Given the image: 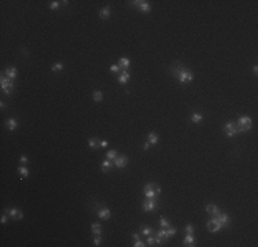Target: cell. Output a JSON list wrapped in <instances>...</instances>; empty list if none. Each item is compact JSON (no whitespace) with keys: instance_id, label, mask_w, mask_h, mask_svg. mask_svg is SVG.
Here are the masks:
<instances>
[{"instance_id":"6da1fadb","label":"cell","mask_w":258,"mask_h":247,"mask_svg":"<svg viewBox=\"0 0 258 247\" xmlns=\"http://www.w3.org/2000/svg\"><path fill=\"white\" fill-rule=\"evenodd\" d=\"M177 66H179V69H173V74H176L177 76V78H179V81L181 84H188L192 81V78H194V74L191 72H188L185 67H183L181 65L177 63Z\"/></svg>"},{"instance_id":"7a4b0ae2","label":"cell","mask_w":258,"mask_h":247,"mask_svg":"<svg viewBox=\"0 0 258 247\" xmlns=\"http://www.w3.org/2000/svg\"><path fill=\"white\" fill-rule=\"evenodd\" d=\"M161 192H162V190H161V187H159L158 184L147 183L144 185V195H146V198H148V199H158V196L161 195Z\"/></svg>"},{"instance_id":"3957f363","label":"cell","mask_w":258,"mask_h":247,"mask_svg":"<svg viewBox=\"0 0 258 247\" xmlns=\"http://www.w3.org/2000/svg\"><path fill=\"white\" fill-rule=\"evenodd\" d=\"M236 128L238 132H247L253 128V120L250 117H240L236 122Z\"/></svg>"},{"instance_id":"277c9868","label":"cell","mask_w":258,"mask_h":247,"mask_svg":"<svg viewBox=\"0 0 258 247\" xmlns=\"http://www.w3.org/2000/svg\"><path fill=\"white\" fill-rule=\"evenodd\" d=\"M0 84H1V89L4 91V93H6V95H11L12 89H14V83H12L11 78H8V77H6L4 74H1V81H0Z\"/></svg>"},{"instance_id":"5b68a950","label":"cell","mask_w":258,"mask_h":247,"mask_svg":"<svg viewBox=\"0 0 258 247\" xmlns=\"http://www.w3.org/2000/svg\"><path fill=\"white\" fill-rule=\"evenodd\" d=\"M4 211H6V214H8L11 217L12 221H19V220L24 218V213L19 209H17V207H10V209H6Z\"/></svg>"},{"instance_id":"8992f818","label":"cell","mask_w":258,"mask_h":247,"mask_svg":"<svg viewBox=\"0 0 258 247\" xmlns=\"http://www.w3.org/2000/svg\"><path fill=\"white\" fill-rule=\"evenodd\" d=\"M224 132H225L226 137H234L235 135H238V128H236V124L232 122V121H228V122L224 125Z\"/></svg>"},{"instance_id":"52a82bcc","label":"cell","mask_w":258,"mask_h":247,"mask_svg":"<svg viewBox=\"0 0 258 247\" xmlns=\"http://www.w3.org/2000/svg\"><path fill=\"white\" fill-rule=\"evenodd\" d=\"M221 224H220V221L217 220V217H211L209 221H207V229L210 232H218L220 229H221Z\"/></svg>"},{"instance_id":"ba28073f","label":"cell","mask_w":258,"mask_h":247,"mask_svg":"<svg viewBox=\"0 0 258 247\" xmlns=\"http://www.w3.org/2000/svg\"><path fill=\"white\" fill-rule=\"evenodd\" d=\"M158 207V202L157 199H146L143 202V210L144 211H154L155 209Z\"/></svg>"},{"instance_id":"9c48e42d","label":"cell","mask_w":258,"mask_h":247,"mask_svg":"<svg viewBox=\"0 0 258 247\" xmlns=\"http://www.w3.org/2000/svg\"><path fill=\"white\" fill-rule=\"evenodd\" d=\"M128 162H129V158H128L126 155H119V157H117V158L114 159V165L118 167V169H122V167H125Z\"/></svg>"},{"instance_id":"30bf717a","label":"cell","mask_w":258,"mask_h":247,"mask_svg":"<svg viewBox=\"0 0 258 247\" xmlns=\"http://www.w3.org/2000/svg\"><path fill=\"white\" fill-rule=\"evenodd\" d=\"M217 220L220 221V224H221L222 228H226L228 225H229V223H231L229 215H228V214H224V213H220V214L217 215Z\"/></svg>"},{"instance_id":"8fae6325","label":"cell","mask_w":258,"mask_h":247,"mask_svg":"<svg viewBox=\"0 0 258 247\" xmlns=\"http://www.w3.org/2000/svg\"><path fill=\"white\" fill-rule=\"evenodd\" d=\"M206 211H207V214L211 215V217H217V215L221 213L218 207L216 206V205H213V203L207 205V206H206Z\"/></svg>"},{"instance_id":"7c38bea8","label":"cell","mask_w":258,"mask_h":247,"mask_svg":"<svg viewBox=\"0 0 258 247\" xmlns=\"http://www.w3.org/2000/svg\"><path fill=\"white\" fill-rule=\"evenodd\" d=\"M167 236H166V231L165 229H161V231L157 232V238H155V244H161L162 242H166Z\"/></svg>"},{"instance_id":"4fadbf2b","label":"cell","mask_w":258,"mask_h":247,"mask_svg":"<svg viewBox=\"0 0 258 247\" xmlns=\"http://www.w3.org/2000/svg\"><path fill=\"white\" fill-rule=\"evenodd\" d=\"M129 78H131V74H129V72H126V70H124V72L121 73V76L118 77V84H121V85H124V84H126L128 81H129Z\"/></svg>"},{"instance_id":"5bb4252c","label":"cell","mask_w":258,"mask_h":247,"mask_svg":"<svg viewBox=\"0 0 258 247\" xmlns=\"http://www.w3.org/2000/svg\"><path fill=\"white\" fill-rule=\"evenodd\" d=\"M98 215H99V218H102V220H109L111 217V211L109 210V209H106V207H103V209H100V210L98 211Z\"/></svg>"},{"instance_id":"9a60e30c","label":"cell","mask_w":258,"mask_h":247,"mask_svg":"<svg viewBox=\"0 0 258 247\" xmlns=\"http://www.w3.org/2000/svg\"><path fill=\"white\" fill-rule=\"evenodd\" d=\"M183 243H184V246H188V247L195 246V238L192 236V233H187L183 240Z\"/></svg>"},{"instance_id":"2e32d148","label":"cell","mask_w":258,"mask_h":247,"mask_svg":"<svg viewBox=\"0 0 258 247\" xmlns=\"http://www.w3.org/2000/svg\"><path fill=\"white\" fill-rule=\"evenodd\" d=\"M6 126H7L8 131H15L17 126H18V121H17L15 118H8V120L6 121Z\"/></svg>"},{"instance_id":"e0dca14e","label":"cell","mask_w":258,"mask_h":247,"mask_svg":"<svg viewBox=\"0 0 258 247\" xmlns=\"http://www.w3.org/2000/svg\"><path fill=\"white\" fill-rule=\"evenodd\" d=\"M6 76L8 77V78H11V80H14L17 77V69L14 67V66H10V67L6 69Z\"/></svg>"},{"instance_id":"ac0fdd59","label":"cell","mask_w":258,"mask_h":247,"mask_svg":"<svg viewBox=\"0 0 258 247\" xmlns=\"http://www.w3.org/2000/svg\"><path fill=\"white\" fill-rule=\"evenodd\" d=\"M118 66L121 69H124V70H126V69H129V66H131V60L128 59V58H121L118 62Z\"/></svg>"},{"instance_id":"d6986e66","label":"cell","mask_w":258,"mask_h":247,"mask_svg":"<svg viewBox=\"0 0 258 247\" xmlns=\"http://www.w3.org/2000/svg\"><path fill=\"white\" fill-rule=\"evenodd\" d=\"M88 146H89L91 150H98L99 148V140L95 139V137H91V139L88 140Z\"/></svg>"},{"instance_id":"ffe728a7","label":"cell","mask_w":258,"mask_h":247,"mask_svg":"<svg viewBox=\"0 0 258 247\" xmlns=\"http://www.w3.org/2000/svg\"><path fill=\"white\" fill-rule=\"evenodd\" d=\"M99 15H100V18H102V19H107L109 17H110V7H109V6H106L104 8H102V10H100V12H99Z\"/></svg>"},{"instance_id":"44dd1931","label":"cell","mask_w":258,"mask_h":247,"mask_svg":"<svg viewBox=\"0 0 258 247\" xmlns=\"http://www.w3.org/2000/svg\"><path fill=\"white\" fill-rule=\"evenodd\" d=\"M18 174H19L22 179H26L29 176V169L26 166H19L18 167Z\"/></svg>"},{"instance_id":"7402d4cb","label":"cell","mask_w":258,"mask_h":247,"mask_svg":"<svg viewBox=\"0 0 258 247\" xmlns=\"http://www.w3.org/2000/svg\"><path fill=\"white\" fill-rule=\"evenodd\" d=\"M147 141H150L151 146H154V144L158 143V136H157L155 132H150V133H148V140Z\"/></svg>"},{"instance_id":"603a6c76","label":"cell","mask_w":258,"mask_h":247,"mask_svg":"<svg viewBox=\"0 0 258 247\" xmlns=\"http://www.w3.org/2000/svg\"><path fill=\"white\" fill-rule=\"evenodd\" d=\"M111 167H113V164H111V161H110V159H106V161L103 162V164H102V172H103V173H106V172L110 170Z\"/></svg>"},{"instance_id":"cb8c5ba5","label":"cell","mask_w":258,"mask_h":247,"mask_svg":"<svg viewBox=\"0 0 258 247\" xmlns=\"http://www.w3.org/2000/svg\"><path fill=\"white\" fill-rule=\"evenodd\" d=\"M91 229H92V233H95V235H100V233H102V227H100V224H98V223L92 224Z\"/></svg>"},{"instance_id":"d4e9b609","label":"cell","mask_w":258,"mask_h":247,"mask_svg":"<svg viewBox=\"0 0 258 247\" xmlns=\"http://www.w3.org/2000/svg\"><path fill=\"white\" fill-rule=\"evenodd\" d=\"M202 120H203V116L202 114H199V113H194V114L191 116V121L195 122V124H199Z\"/></svg>"},{"instance_id":"484cf974","label":"cell","mask_w":258,"mask_h":247,"mask_svg":"<svg viewBox=\"0 0 258 247\" xmlns=\"http://www.w3.org/2000/svg\"><path fill=\"white\" fill-rule=\"evenodd\" d=\"M139 10H140L142 12H148V11H151L150 3H148V1H143V3H142V6L139 7Z\"/></svg>"},{"instance_id":"4316f807","label":"cell","mask_w":258,"mask_h":247,"mask_svg":"<svg viewBox=\"0 0 258 247\" xmlns=\"http://www.w3.org/2000/svg\"><path fill=\"white\" fill-rule=\"evenodd\" d=\"M92 98H93V100H95L96 103H99V102H102V99H103V93L100 91H95L93 95H92Z\"/></svg>"},{"instance_id":"83f0119b","label":"cell","mask_w":258,"mask_h":247,"mask_svg":"<svg viewBox=\"0 0 258 247\" xmlns=\"http://www.w3.org/2000/svg\"><path fill=\"white\" fill-rule=\"evenodd\" d=\"M63 67H65V65L60 63V62H58V63L52 65V66H51V70H52V72H60V70H63Z\"/></svg>"},{"instance_id":"f1b7e54d","label":"cell","mask_w":258,"mask_h":247,"mask_svg":"<svg viewBox=\"0 0 258 247\" xmlns=\"http://www.w3.org/2000/svg\"><path fill=\"white\" fill-rule=\"evenodd\" d=\"M159 225L162 228H167V227H170V223H169V220L165 218V217H161L159 218Z\"/></svg>"},{"instance_id":"f546056e","label":"cell","mask_w":258,"mask_h":247,"mask_svg":"<svg viewBox=\"0 0 258 247\" xmlns=\"http://www.w3.org/2000/svg\"><path fill=\"white\" fill-rule=\"evenodd\" d=\"M176 233H177V229L173 227H167V231H166V236H167V239L169 238H172V236H175Z\"/></svg>"},{"instance_id":"4dcf8cb0","label":"cell","mask_w":258,"mask_h":247,"mask_svg":"<svg viewBox=\"0 0 258 247\" xmlns=\"http://www.w3.org/2000/svg\"><path fill=\"white\" fill-rule=\"evenodd\" d=\"M107 159H115V158H117V151H115V150H110V151H107Z\"/></svg>"},{"instance_id":"1f68e13d","label":"cell","mask_w":258,"mask_h":247,"mask_svg":"<svg viewBox=\"0 0 258 247\" xmlns=\"http://www.w3.org/2000/svg\"><path fill=\"white\" fill-rule=\"evenodd\" d=\"M142 233H143V235H146V236L151 235V233H152V228H150V227H144L143 229H142Z\"/></svg>"},{"instance_id":"d6a6232c","label":"cell","mask_w":258,"mask_h":247,"mask_svg":"<svg viewBox=\"0 0 258 247\" xmlns=\"http://www.w3.org/2000/svg\"><path fill=\"white\" fill-rule=\"evenodd\" d=\"M48 6H50V8H51V10H56V8L59 7V1H55V0H54V1H50V4H48Z\"/></svg>"},{"instance_id":"836d02e7","label":"cell","mask_w":258,"mask_h":247,"mask_svg":"<svg viewBox=\"0 0 258 247\" xmlns=\"http://www.w3.org/2000/svg\"><path fill=\"white\" fill-rule=\"evenodd\" d=\"M184 231H185V233H194V227L191 224H188V225H185Z\"/></svg>"},{"instance_id":"e575fe53","label":"cell","mask_w":258,"mask_h":247,"mask_svg":"<svg viewBox=\"0 0 258 247\" xmlns=\"http://www.w3.org/2000/svg\"><path fill=\"white\" fill-rule=\"evenodd\" d=\"M147 243L150 244V246H157V244H155V238H152L151 235L147 236Z\"/></svg>"},{"instance_id":"d590c367","label":"cell","mask_w":258,"mask_h":247,"mask_svg":"<svg viewBox=\"0 0 258 247\" xmlns=\"http://www.w3.org/2000/svg\"><path fill=\"white\" fill-rule=\"evenodd\" d=\"M119 69H121V67H119L118 65H111V66H110V72L111 73H118Z\"/></svg>"},{"instance_id":"8d00e7d4","label":"cell","mask_w":258,"mask_h":247,"mask_svg":"<svg viewBox=\"0 0 258 247\" xmlns=\"http://www.w3.org/2000/svg\"><path fill=\"white\" fill-rule=\"evenodd\" d=\"M107 146H109V141H107V140H102V141H99V147L106 148Z\"/></svg>"},{"instance_id":"74e56055","label":"cell","mask_w":258,"mask_h":247,"mask_svg":"<svg viewBox=\"0 0 258 247\" xmlns=\"http://www.w3.org/2000/svg\"><path fill=\"white\" fill-rule=\"evenodd\" d=\"M133 246H135V247H144V246H146V244H144V243H143V242H142V240H140V239H137V240H136V242H135V244H133Z\"/></svg>"},{"instance_id":"f35d334b","label":"cell","mask_w":258,"mask_h":247,"mask_svg":"<svg viewBox=\"0 0 258 247\" xmlns=\"http://www.w3.org/2000/svg\"><path fill=\"white\" fill-rule=\"evenodd\" d=\"M28 161H29V159H28V157H26V155H22V157L19 158V162H21V164H24V165L28 164Z\"/></svg>"},{"instance_id":"ab89813d","label":"cell","mask_w":258,"mask_h":247,"mask_svg":"<svg viewBox=\"0 0 258 247\" xmlns=\"http://www.w3.org/2000/svg\"><path fill=\"white\" fill-rule=\"evenodd\" d=\"M93 244H95V246H99V244H100V236H99V235H95V239H93Z\"/></svg>"},{"instance_id":"60d3db41","label":"cell","mask_w":258,"mask_h":247,"mask_svg":"<svg viewBox=\"0 0 258 247\" xmlns=\"http://www.w3.org/2000/svg\"><path fill=\"white\" fill-rule=\"evenodd\" d=\"M150 146H151L150 141H146V143L143 144V150H148V148H150Z\"/></svg>"},{"instance_id":"b9f144b4","label":"cell","mask_w":258,"mask_h":247,"mask_svg":"<svg viewBox=\"0 0 258 247\" xmlns=\"http://www.w3.org/2000/svg\"><path fill=\"white\" fill-rule=\"evenodd\" d=\"M0 221H1V224H6V223H7V215L3 214V215H1V220H0Z\"/></svg>"},{"instance_id":"7bdbcfd3","label":"cell","mask_w":258,"mask_h":247,"mask_svg":"<svg viewBox=\"0 0 258 247\" xmlns=\"http://www.w3.org/2000/svg\"><path fill=\"white\" fill-rule=\"evenodd\" d=\"M253 72H254L255 74L258 73V66H257V65H254V66H253Z\"/></svg>"},{"instance_id":"ee69618b","label":"cell","mask_w":258,"mask_h":247,"mask_svg":"<svg viewBox=\"0 0 258 247\" xmlns=\"http://www.w3.org/2000/svg\"><path fill=\"white\" fill-rule=\"evenodd\" d=\"M132 238H133L135 240H137V239H139V233H133V235H132Z\"/></svg>"}]
</instances>
